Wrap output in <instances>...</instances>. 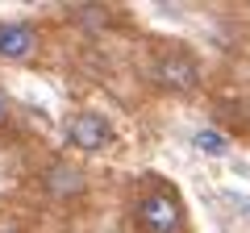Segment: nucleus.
<instances>
[{"mask_svg":"<svg viewBox=\"0 0 250 233\" xmlns=\"http://www.w3.org/2000/svg\"><path fill=\"white\" fill-rule=\"evenodd\" d=\"M134 216L138 233H188V208L171 183H150L134 196Z\"/></svg>","mask_w":250,"mask_h":233,"instance_id":"obj_1","label":"nucleus"},{"mask_svg":"<svg viewBox=\"0 0 250 233\" xmlns=\"http://www.w3.org/2000/svg\"><path fill=\"white\" fill-rule=\"evenodd\" d=\"M150 79L159 83V88L179 92V96H184V92H196V83H200V63H196L188 50L171 46V50L154 54V63H150Z\"/></svg>","mask_w":250,"mask_h":233,"instance_id":"obj_2","label":"nucleus"},{"mask_svg":"<svg viewBox=\"0 0 250 233\" xmlns=\"http://www.w3.org/2000/svg\"><path fill=\"white\" fill-rule=\"evenodd\" d=\"M67 142L83 154H100L113 146V121L104 113H92V108H80V113L67 116V125H62Z\"/></svg>","mask_w":250,"mask_h":233,"instance_id":"obj_3","label":"nucleus"},{"mask_svg":"<svg viewBox=\"0 0 250 233\" xmlns=\"http://www.w3.org/2000/svg\"><path fill=\"white\" fill-rule=\"evenodd\" d=\"M38 50V29L25 21H0V58L4 63H25Z\"/></svg>","mask_w":250,"mask_h":233,"instance_id":"obj_4","label":"nucleus"},{"mask_svg":"<svg viewBox=\"0 0 250 233\" xmlns=\"http://www.w3.org/2000/svg\"><path fill=\"white\" fill-rule=\"evenodd\" d=\"M83 188H88V179H83V171H80V167L54 162V167L46 171V192H50L54 200H71V196H83Z\"/></svg>","mask_w":250,"mask_h":233,"instance_id":"obj_5","label":"nucleus"},{"mask_svg":"<svg viewBox=\"0 0 250 233\" xmlns=\"http://www.w3.org/2000/svg\"><path fill=\"white\" fill-rule=\"evenodd\" d=\"M192 146L205 154H229V137L221 134V129H196L192 134Z\"/></svg>","mask_w":250,"mask_h":233,"instance_id":"obj_6","label":"nucleus"},{"mask_svg":"<svg viewBox=\"0 0 250 233\" xmlns=\"http://www.w3.org/2000/svg\"><path fill=\"white\" fill-rule=\"evenodd\" d=\"M4 116H9V96L0 92V121H4Z\"/></svg>","mask_w":250,"mask_h":233,"instance_id":"obj_7","label":"nucleus"}]
</instances>
